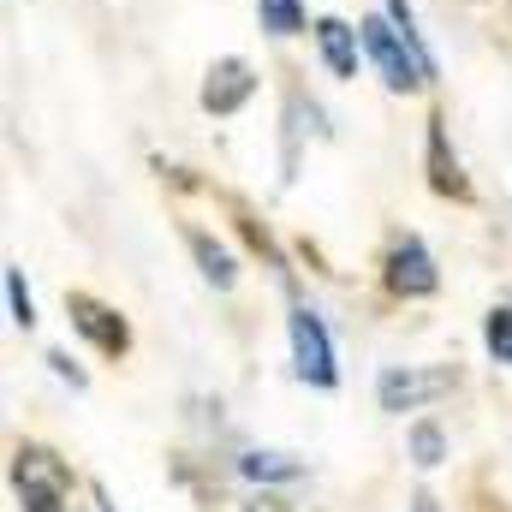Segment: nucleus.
I'll return each mask as SVG.
<instances>
[{
  "instance_id": "obj_1",
  "label": "nucleus",
  "mask_w": 512,
  "mask_h": 512,
  "mask_svg": "<svg viewBox=\"0 0 512 512\" xmlns=\"http://www.w3.org/2000/svg\"><path fill=\"white\" fill-rule=\"evenodd\" d=\"M358 36H364V54L382 66V84L393 90V96H411V90L429 78V60L405 42V30H399L393 18H364Z\"/></svg>"
},
{
  "instance_id": "obj_2",
  "label": "nucleus",
  "mask_w": 512,
  "mask_h": 512,
  "mask_svg": "<svg viewBox=\"0 0 512 512\" xmlns=\"http://www.w3.org/2000/svg\"><path fill=\"white\" fill-rule=\"evenodd\" d=\"M286 340H292V370H298V382L340 387L334 340H328V322L316 316V304H292V316H286Z\"/></svg>"
},
{
  "instance_id": "obj_3",
  "label": "nucleus",
  "mask_w": 512,
  "mask_h": 512,
  "mask_svg": "<svg viewBox=\"0 0 512 512\" xmlns=\"http://www.w3.org/2000/svg\"><path fill=\"white\" fill-rule=\"evenodd\" d=\"M12 489H18V507L24 512H66L72 471L48 447H18L12 453Z\"/></svg>"
},
{
  "instance_id": "obj_4",
  "label": "nucleus",
  "mask_w": 512,
  "mask_h": 512,
  "mask_svg": "<svg viewBox=\"0 0 512 512\" xmlns=\"http://www.w3.org/2000/svg\"><path fill=\"white\" fill-rule=\"evenodd\" d=\"M66 316H72V328H78L102 358H126L131 352V328L114 304H102V298H90V292H66Z\"/></svg>"
},
{
  "instance_id": "obj_5",
  "label": "nucleus",
  "mask_w": 512,
  "mask_h": 512,
  "mask_svg": "<svg viewBox=\"0 0 512 512\" xmlns=\"http://www.w3.org/2000/svg\"><path fill=\"white\" fill-rule=\"evenodd\" d=\"M382 280L393 298H435V286H441V268H435V256L429 245L417 239V233H405L382 262Z\"/></svg>"
},
{
  "instance_id": "obj_6",
  "label": "nucleus",
  "mask_w": 512,
  "mask_h": 512,
  "mask_svg": "<svg viewBox=\"0 0 512 512\" xmlns=\"http://www.w3.org/2000/svg\"><path fill=\"white\" fill-rule=\"evenodd\" d=\"M447 387H453V376H447V370H387L382 382H376V393H382V411L405 417V411H417V405L441 399Z\"/></svg>"
},
{
  "instance_id": "obj_7",
  "label": "nucleus",
  "mask_w": 512,
  "mask_h": 512,
  "mask_svg": "<svg viewBox=\"0 0 512 512\" xmlns=\"http://www.w3.org/2000/svg\"><path fill=\"white\" fill-rule=\"evenodd\" d=\"M251 90H256V78L245 60H215L209 78H203V108L209 114H239L251 102Z\"/></svg>"
},
{
  "instance_id": "obj_8",
  "label": "nucleus",
  "mask_w": 512,
  "mask_h": 512,
  "mask_svg": "<svg viewBox=\"0 0 512 512\" xmlns=\"http://www.w3.org/2000/svg\"><path fill=\"white\" fill-rule=\"evenodd\" d=\"M429 185L441 191V197H471V179H465V167H459V155L447 149V120L435 114L429 120Z\"/></svg>"
},
{
  "instance_id": "obj_9",
  "label": "nucleus",
  "mask_w": 512,
  "mask_h": 512,
  "mask_svg": "<svg viewBox=\"0 0 512 512\" xmlns=\"http://www.w3.org/2000/svg\"><path fill=\"white\" fill-rule=\"evenodd\" d=\"M316 48H322V60H328L334 78H358V48H364V36H358L346 18H316Z\"/></svg>"
},
{
  "instance_id": "obj_10",
  "label": "nucleus",
  "mask_w": 512,
  "mask_h": 512,
  "mask_svg": "<svg viewBox=\"0 0 512 512\" xmlns=\"http://www.w3.org/2000/svg\"><path fill=\"white\" fill-rule=\"evenodd\" d=\"M239 477H251V483H298L304 465L292 453H262V447H251V453H239Z\"/></svg>"
},
{
  "instance_id": "obj_11",
  "label": "nucleus",
  "mask_w": 512,
  "mask_h": 512,
  "mask_svg": "<svg viewBox=\"0 0 512 512\" xmlns=\"http://www.w3.org/2000/svg\"><path fill=\"white\" fill-rule=\"evenodd\" d=\"M191 256H197V268H203V280H209V286H221V292H227V286L239 280L233 251H227V245H215L209 233H191Z\"/></svg>"
},
{
  "instance_id": "obj_12",
  "label": "nucleus",
  "mask_w": 512,
  "mask_h": 512,
  "mask_svg": "<svg viewBox=\"0 0 512 512\" xmlns=\"http://www.w3.org/2000/svg\"><path fill=\"white\" fill-rule=\"evenodd\" d=\"M256 18L268 36H298L304 30V0H256Z\"/></svg>"
},
{
  "instance_id": "obj_13",
  "label": "nucleus",
  "mask_w": 512,
  "mask_h": 512,
  "mask_svg": "<svg viewBox=\"0 0 512 512\" xmlns=\"http://www.w3.org/2000/svg\"><path fill=\"white\" fill-rule=\"evenodd\" d=\"M411 459L423 465V471H435L441 459H447V435H441V423H411Z\"/></svg>"
},
{
  "instance_id": "obj_14",
  "label": "nucleus",
  "mask_w": 512,
  "mask_h": 512,
  "mask_svg": "<svg viewBox=\"0 0 512 512\" xmlns=\"http://www.w3.org/2000/svg\"><path fill=\"white\" fill-rule=\"evenodd\" d=\"M483 346L495 364H512V304H495L489 322H483Z\"/></svg>"
},
{
  "instance_id": "obj_15",
  "label": "nucleus",
  "mask_w": 512,
  "mask_h": 512,
  "mask_svg": "<svg viewBox=\"0 0 512 512\" xmlns=\"http://www.w3.org/2000/svg\"><path fill=\"white\" fill-rule=\"evenodd\" d=\"M6 304H12V322L18 328H36V298L24 286V268H6Z\"/></svg>"
},
{
  "instance_id": "obj_16",
  "label": "nucleus",
  "mask_w": 512,
  "mask_h": 512,
  "mask_svg": "<svg viewBox=\"0 0 512 512\" xmlns=\"http://www.w3.org/2000/svg\"><path fill=\"white\" fill-rule=\"evenodd\" d=\"M48 370H54V376H60V382L84 387V370H78V364H72V358H66V352H48Z\"/></svg>"
},
{
  "instance_id": "obj_17",
  "label": "nucleus",
  "mask_w": 512,
  "mask_h": 512,
  "mask_svg": "<svg viewBox=\"0 0 512 512\" xmlns=\"http://www.w3.org/2000/svg\"><path fill=\"white\" fill-rule=\"evenodd\" d=\"M411 512H441V501L435 495H411Z\"/></svg>"
},
{
  "instance_id": "obj_18",
  "label": "nucleus",
  "mask_w": 512,
  "mask_h": 512,
  "mask_svg": "<svg viewBox=\"0 0 512 512\" xmlns=\"http://www.w3.org/2000/svg\"><path fill=\"white\" fill-rule=\"evenodd\" d=\"M96 507H102V512H120L114 501H108V489H96Z\"/></svg>"
}]
</instances>
